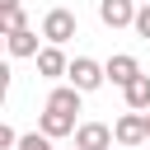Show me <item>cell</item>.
Instances as JSON below:
<instances>
[{
  "label": "cell",
  "mask_w": 150,
  "mask_h": 150,
  "mask_svg": "<svg viewBox=\"0 0 150 150\" xmlns=\"http://www.w3.org/2000/svg\"><path fill=\"white\" fill-rule=\"evenodd\" d=\"M75 33H80V19H75L70 9H61V5H56V9H47V14H42V38H47V47H66Z\"/></svg>",
  "instance_id": "1"
},
{
  "label": "cell",
  "mask_w": 150,
  "mask_h": 150,
  "mask_svg": "<svg viewBox=\"0 0 150 150\" xmlns=\"http://www.w3.org/2000/svg\"><path fill=\"white\" fill-rule=\"evenodd\" d=\"M66 80H70L80 94H94V89H103V84H108V70H103V61H94V56H75Z\"/></svg>",
  "instance_id": "2"
},
{
  "label": "cell",
  "mask_w": 150,
  "mask_h": 150,
  "mask_svg": "<svg viewBox=\"0 0 150 150\" xmlns=\"http://www.w3.org/2000/svg\"><path fill=\"white\" fill-rule=\"evenodd\" d=\"M112 141H117L122 150L145 145V141H150V122H145V112H122V117L112 122Z\"/></svg>",
  "instance_id": "3"
},
{
  "label": "cell",
  "mask_w": 150,
  "mask_h": 150,
  "mask_svg": "<svg viewBox=\"0 0 150 150\" xmlns=\"http://www.w3.org/2000/svg\"><path fill=\"white\" fill-rule=\"evenodd\" d=\"M136 0H98V19L108 28H136Z\"/></svg>",
  "instance_id": "4"
},
{
  "label": "cell",
  "mask_w": 150,
  "mask_h": 150,
  "mask_svg": "<svg viewBox=\"0 0 150 150\" xmlns=\"http://www.w3.org/2000/svg\"><path fill=\"white\" fill-rule=\"evenodd\" d=\"M103 70H108V84H117V89H127L136 75H141V61L131 56V52H117V56H108L103 61Z\"/></svg>",
  "instance_id": "5"
},
{
  "label": "cell",
  "mask_w": 150,
  "mask_h": 150,
  "mask_svg": "<svg viewBox=\"0 0 150 150\" xmlns=\"http://www.w3.org/2000/svg\"><path fill=\"white\" fill-rule=\"evenodd\" d=\"M75 145H80V150H112L117 141H112V127H108V122H80Z\"/></svg>",
  "instance_id": "6"
},
{
  "label": "cell",
  "mask_w": 150,
  "mask_h": 150,
  "mask_svg": "<svg viewBox=\"0 0 150 150\" xmlns=\"http://www.w3.org/2000/svg\"><path fill=\"white\" fill-rule=\"evenodd\" d=\"M38 75H42V80H61V75H70V56H66L61 47H42V52H38Z\"/></svg>",
  "instance_id": "7"
},
{
  "label": "cell",
  "mask_w": 150,
  "mask_h": 150,
  "mask_svg": "<svg viewBox=\"0 0 150 150\" xmlns=\"http://www.w3.org/2000/svg\"><path fill=\"white\" fill-rule=\"evenodd\" d=\"M80 98H84V94H80L75 84H56V89L47 94V112H66V117H75V112H80Z\"/></svg>",
  "instance_id": "8"
},
{
  "label": "cell",
  "mask_w": 150,
  "mask_h": 150,
  "mask_svg": "<svg viewBox=\"0 0 150 150\" xmlns=\"http://www.w3.org/2000/svg\"><path fill=\"white\" fill-rule=\"evenodd\" d=\"M38 131H42V136H52V141H61V136H75L80 127H75V117H66V112H47V108H42Z\"/></svg>",
  "instance_id": "9"
},
{
  "label": "cell",
  "mask_w": 150,
  "mask_h": 150,
  "mask_svg": "<svg viewBox=\"0 0 150 150\" xmlns=\"http://www.w3.org/2000/svg\"><path fill=\"white\" fill-rule=\"evenodd\" d=\"M122 98H127V112H150V75H136L122 89Z\"/></svg>",
  "instance_id": "10"
},
{
  "label": "cell",
  "mask_w": 150,
  "mask_h": 150,
  "mask_svg": "<svg viewBox=\"0 0 150 150\" xmlns=\"http://www.w3.org/2000/svg\"><path fill=\"white\" fill-rule=\"evenodd\" d=\"M5 47H9V56H33V61H38V52H42V47H38V33H33V28H23V33L5 38Z\"/></svg>",
  "instance_id": "11"
},
{
  "label": "cell",
  "mask_w": 150,
  "mask_h": 150,
  "mask_svg": "<svg viewBox=\"0 0 150 150\" xmlns=\"http://www.w3.org/2000/svg\"><path fill=\"white\" fill-rule=\"evenodd\" d=\"M0 28H5V38H14V33H23V28H28V19H23V9H5V14H0Z\"/></svg>",
  "instance_id": "12"
},
{
  "label": "cell",
  "mask_w": 150,
  "mask_h": 150,
  "mask_svg": "<svg viewBox=\"0 0 150 150\" xmlns=\"http://www.w3.org/2000/svg\"><path fill=\"white\" fill-rule=\"evenodd\" d=\"M19 150H56V145H52V136H42V131H23Z\"/></svg>",
  "instance_id": "13"
},
{
  "label": "cell",
  "mask_w": 150,
  "mask_h": 150,
  "mask_svg": "<svg viewBox=\"0 0 150 150\" xmlns=\"http://www.w3.org/2000/svg\"><path fill=\"white\" fill-rule=\"evenodd\" d=\"M136 33H141V38H150V5H141V9H136Z\"/></svg>",
  "instance_id": "14"
},
{
  "label": "cell",
  "mask_w": 150,
  "mask_h": 150,
  "mask_svg": "<svg viewBox=\"0 0 150 150\" xmlns=\"http://www.w3.org/2000/svg\"><path fill=\"white\" fill-rule=\"evenodd\" d=\"M5 9H19V0H0V14H5Z\"/></svg>",
  "instance_id": "15"
},
{
  "label": "cell",
  "mask_w": 150,
  "mask_h": 150,
  "mask_svg": "<svg viewBox=\"0 0 150 150\" xmlns=\"http://www.w3.org/2000/svg\"><path fill=\"white\" fill-rule=\"evenodd\" d=\"M136 5H150V0H136Z\"/></svg>",
  "instance_id": "16"
},
{
  "label": "cell",
  "mask_w": 150,
  "mask_h": 150,
  "mask_svg": "<svg viewBox=\"0 0 150 150\" xmlns=\"http://www.w3.org/2000/svg\"><path fill=\"white\" fill-rule=\"evenodd\" d=\"M145 122H150V112H145Z\"/></svg>",
  "instance_id": "17"
},
{
  "label": "cell",
  "mask_w": 150,
  "mask_h": 150,
  "mask_svg": "<svg viewBox=\"0 0 150 150\" xmlns=\"http://www.w3.org/2000/svg\"><path fill=\"white\" fill-rule=\"evenodd\" d=\"M75 150H80V145H75Z\"/></svg>",
  "instance_id": "18"
}]
</instances>
